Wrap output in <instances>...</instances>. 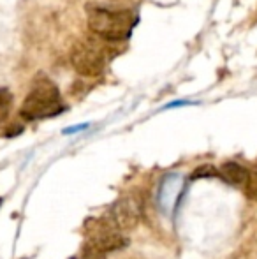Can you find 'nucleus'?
Instances as JSON below:
<instances>
[{
	"label": "nucleus",
	"mask_w": 257,
	"mask_h": 259,
	"mask_svg": "<svg viewBox=\"0 0 257 259\" xmlns=\"http://www.w3.org/2000/svg\"><path fill=\"white\" fill-rule=\"evenodd\" d=\"M136 23L134 13L129 9L113 11L102 7L88 9V27L93 34L100 35L106 41H124L130 35Z\"/></svg>",
	"instance_id": "nucleus-1"
},
{
	"label": "nucleus",
	"mask_w": 257,
	"mask_h": 259,
	"mask_svg": "<svg viewBox=\"0 0 257 259\" xmlns=\"http://www.w3.org/2000/svg\"><path fill=\"white\" fill-rule=\"evenodd\" d=\"M64 111L60 92L57 85L49 79H39L32 92L25 97L20 113L25 120H39L55 116Z\"/></svg>",
	"instance_id": "nucleus-2"
},
{
	"label": "nucleus",
	"mask_w": 257,
	"mask_h": 259,
	"mask_svg": "<svg viewBox=\"0 0 257 259\" xmlns=\"http://www.w3.org/2000/svg\"><path fill=\"white\" fill-rule=\"evenodd\" d=\"M71 62L76 72H79L81 76H88V78L100 76L106 67L104 53L90 42H76L71 52Z\"/></svg>",
	"instance_id": "nucleus-3"
},
{
	"label": "nucleus",
	"mask_w": 257,
	"mask_h": 259,
	"mask_svg": "<svg viewBox=\"0 0 257 259\" xmlns=\"http://www.w3.org/2000/svg\"><path fill=\"white\" fill-rule=\"evenodd\" d=\"M86 226L90 228L88 243L102 250V252L124 249L127 245V240L120 233L122 229H118L111 221H93V219H90Z\"/></svg>",
	"instance_id": "nucleus-4"
},
{
	"label": "nucleus",
	"mask_w": 257,
	"mask_h": 259,
	"mask_svg": "<svg viewBox=\"0 0 257 259\" xmlns=\"http://www.w3.org/2000/svg\"><path fill=\"white\" fill-rule=\"evenodd\" d=\"M141 219V203L136 196H124L118 199L110 211V221L118 229H132Z\"/></svg>",
	"instance_id": "nucleus-5"
},
{
	"label": "nucleus",
	"mask_w": 257,
	"mask_h": 259,
	"mask_svg": "<svg viewBox=\"0 0 257 259\" xmlns=\"http://www.w3.org/2000/svg\"><path fill=\"white\" fill-rule=\"evenodd\" d=\"M180 189H182L180 175H168V177H164L161 187H159V208L164 213H169L171 208L175 206L176 198L180 194Z\"/></svg>",
	"instance_id": "nucleus-6"
},
{
	"label": "nucleus",
	"mask_w": 257,
	"mask_h": 259,
	"mask_svg": "<svg viewBox=\"0 0 257 259\" xmlns=\"http://www.w3.org/2000/svg\"><path fill=\"white\" fill-rule=\"evenodd\" d=\"M219 175L227 182V184H233L236 187L245 185L248 178V171L243 166H240L238 162H224L219 169Z\"/></svg>",
	"instance_id": "nucleus-7"
},
{
	"label": "nucleus",
	"mask_w": 257,
	"mask_h": 259,
	"mask_svg": "<svg viewBox=\"0 0 257 259\" xmlns=\"http://www.w3.org/2000/svg\"><path fill=\"white\" fill-rule=\"evenodd\" d=\"M11 106H13V94H11L9 89L2 87L0 89V123L7 120L11 113Z\"/></svg>",
	"instance_id": "nucleus-8"
},
{
	"label": "nucleus",
	"mask_w": 257,
	"mask_h": 259,
	"mask_svg": "<svg viewBox=\"0 0 257 259\" xmlns=\"http://www.w3.org/2000/svg\"><path fill=\"white\" fill-rule=\"evenodd\" d=\"M245 194L250 199H257V173H250L248 171V178L245 182Z\"/></svg>",
	"instance_id": "nucleus-9"
},
{
	"label": "nucleus",
	"mask_w": 257,
	"mask_h": 259,
	"mask_svg": "<svg viewBox=\"0 0 257 259\" xmlns=\"http://www.w3.org/2000/svg\"><path fill=\"white\" fill-rule=\"evenodd\" d=\"M81 259H106V252H102V250H99L97 247L90 245V243L86 242L85 247H83Z\"/></svg>",
	"instance_id": "nucleus-10"
},
{
	"label": "nucleus",
	"mask_w": 257,
	"mask_h": 259,
	"mask_svg": "<svg viewBox=\"0 0 257 259\" xmlns=\"http://www.w3.org/2000/svg\"><path fill=\"white\" fill-rule=\"evenodd\" d=\"M212 175H219V171H215L210 166H204V167H197V169L194 171L192 178L195 180V178H199V177H212Z\"/></svg>",
	"instance_id": "nucleus-11"
},
{
	"label": "nucleus",
	"mask_w": 257,
	"mask_h": 259,
	"mask_svg": "<svg viewBox=\"0 0 257 259\" xmlns=\"http://www.w3.org/2000/svg\"><path fill=\"white\" fill-rule=\"evenodd\" d=\"M86 123H83V125H74V127H69V129H65L64 131V134H72V133H79V131H83V129H86Z\"/></svg>",
	"instance_id": "nucleus-12"
},
{
	"label": "nucleus",
	"mask_w": 257,
	"mask_h": 259,
	"mask_svg": "<svg viewBox=\"0 0 257 259\" xmlns=\"http://www.w3.org/2000/svg\"><path fill=\"white\" fill-rule=\"evenodd\" d=\"M0 203H2V199H0Z\"/></svg>",
	"instance_id": "nucleus-13"
}]
</instances>
